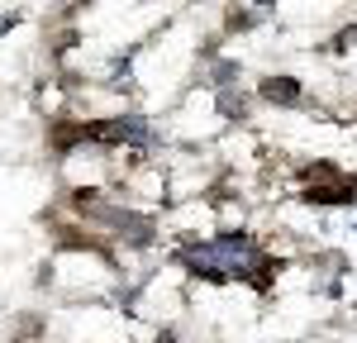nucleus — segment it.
Masks as SVG:
<instances>
[{
  "label": "nucleus",
  "instance_id": "obj_1",
  "mask_svg": "<svg viewBox=\"0 0 357 343\" xmlns=\"http://www.w3.org/2000/svg\"><path fill=\"white\" fill-rule=\"evenodd\" d=\"M262 96L267 100H281V105H296L301 100V86L291 82V77H272V82H262Z\"/></svg>",
  "mask_w": 357,
  "mask_h": 343
}]
</instances>
